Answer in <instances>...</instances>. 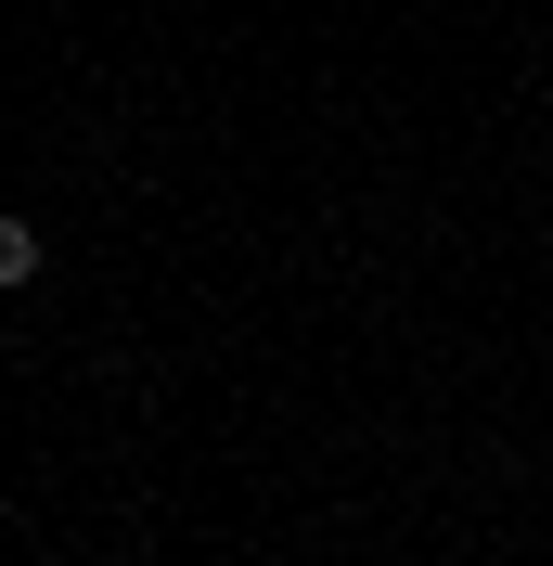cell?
Wrapping results in <instances>:
<instances>
[{
  "instance_id": "cell-1",
  "label": "cell",
  "mask_w": 553,
  "mask_h": 566,
  "mask_svg": "<svg viewBox=\"0 0 553 566\" xmlns=\"http://www.w3.org/2000/svg\"><path fill=\"white\" fill-rule=\"evenodd\" d=\"M39 258H52V245H39V219H13V207H0V296H27V283H39Z\"/></svg>"
}]
</instances>
